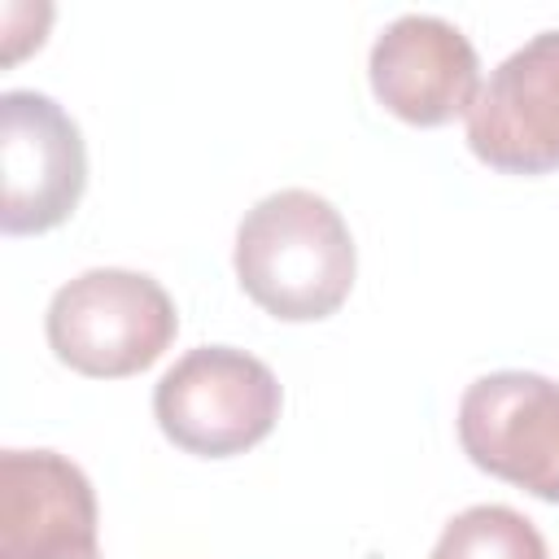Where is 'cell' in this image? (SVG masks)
I'll list each match as a JSON object with an SVG mask.
<instances>
[{
    "instance_id": "cell-7",
    "label": "cell",
    "mask_w": 559,
    "mask_h": 559,
    "mask_svg": "<svg viewBox=\"0 0 559 559\" xmlns=\"http://www.w3.org/2000/svg\"><path fill=\"white\" fill-rule=\"evenodd\" d=\"M367 74L376 100L411 127H441L467 114L480 92L472 39L432 13H406L389 22L371 44Z\"/></svg>"
},
{
    "instance_id": "cell-1",
    "label": "cell",
    "mask_w": 559,
    "mask_h": 559,
    "mask_svg": "<svg viewBox=\"0 0 559 559\" xmlns=\"http://www.w3.org/2000/svg\"><path fill=\"white\" fill-rule=\"evenodd\" d=\"M354 271L358 249L341 210L310 188L262 197L236 227V280L271 319L310 323L336 314Z\"/></svg>"
},
{
    "instance_id": "cell-8",
    "label": "cell",
    "mask_w": 559,
    "mask_h": 559,
    "mask_svg": "<svg viewBox=\"0 0 559 559\" xmlns=\"http://www.w3.org/2000/svg\"><path fill=\"white\" fill-rule=\"evenodd\" d=\"M0 559H100L96 493L57 450L0 454Z\"/></svg>"
},
{
    "instance_id": "cell-2",
    "label": "cell",
    "mask_w": 559,
    "mask_h": 559,
    "mask_svg": "<svg viewBox=\"0 0 559 559\" xmlns=\"http://www.w3.org/2000/svg\"><path fill=\"white\" fill-rule=\"evenodd\" d=\"M44 332L57 362L70 371L92 380H122L153 367L170 349L179 314L153 275L92 266L52 293Z\"/></svg>"
},
{
    "instance_id": "cell-4",
    "label": "cell",
    "mask_w": 559,
    "mask_h": 559,
    "mask_svg": "<svg viewBox=\"0 0 559 559\" xmlns=\"http://www.w3.org/2000/svg\"><path fill=\"white\" fill-rule=\"evenodd\" d=\"M0 227L39 236L61 227L87 188V148L79 122L44 92L0 96Z\"/></svg>"
},
{
    "instance_id": "cell-5",
    "label": "cell",
    "mask_w": 559,
    "mask_h": 559,
    "mask_svg": "<svg viewBox=\"0 0 559 559\" xmlns=\"http://www.w3.org/2000/svg\"><path fill=\"white\" fill-rule=\"evenodd\" d=\"M463 454L542 502H559V380L537 371H493L459 402Z\"/></svg>"
},
{
    "instance_id": "cell-3",
    "label": "cell",
    "mask_w": 559,
    "mask_h": 559,
    "mask_svg": "<svg viewBox=\"0 0 559 559\" xmlns=\"http://www.w3.org/2000/svg\"><path fill=\"white\" fill-rule=\"evenodd\" d=\"M284 393L275 371L231 345L188 349L153 389V415L166 441L197 459H231L271 437Z\"/></svg>"
},
{
    "instance_id": "cell-6",
    "label": "cell",
    "mask_w": 559,
    "mask_h": 559,
    "mask_svg": "<svg viewBox=\"0 0 559 559\" xmlns=\"http://www.w3.org/2000/svg\"><path fill=\"white\" fill-rule=\"evenodd\" d=\"M472 153L502 175L559 170V31L515 48L467 109Z\"/></svg>"
},
{
    "instance_id": "cell-9",
    "label": "cell",
    "mask_w": 559,
    "mask_h": 559,
    "mask_svg": "<svg viewBox=\"0 0 559 559\" xmlns=\"http://www.w3.org/2000/svg\"><path fill=\"white\" fill-rule=\"evenodd\" d=\"M428 559H550L537 524L502 502H480L459 511Z\"/></svg>"
}]
</instances>
